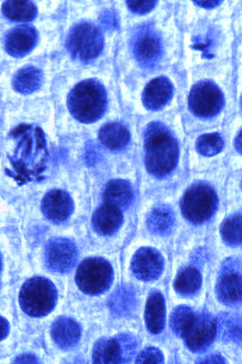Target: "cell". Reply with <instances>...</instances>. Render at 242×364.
<instances>
[{"mask_svg":"<svg viewBox=\"0 0 242 364\" xmlns=\"http://www.w3.org/2000/svg\"><path fill=\"white\" fill-rule=\"evenodd\" d=\"M174 222L172 210L166 205H159L153 208L147 219L149 230L156 235H165L170 231Z\"/></svg>","mask_w":242,"mask_h":364,"instance_id":"d4e9b609","label":"cell"},{"mask_svg":"<svg viewBox=\"0 0 242 364\" xmlns=\"http://www.w3.org/2000/svg\"><path fill=\"white\" fill-rule=\"evenodd\" d=\"M9 136L16 145L13 154L7 156L12 169L5 170V173L19 185L43 179L41 174L46 168L48 152L42 129L30 124H19Z\"/></svg>","mask_w":242,"mask_h":364,"instance_id":"6da1fadb","label":"cell"},{"mask_svg":"<svg viewBox=\"0 0 242 364\" xmlns=\"http://www.w3.org/2000/svg\"><path fill=\"white\" fill-rule=\"evenodd\" d=\"M220 233L224 241L230 246L242 242V215L236 214L226 219L222 223Z\"/></svg>","mask_w":242,"mask_h":364,"instance_id":"83f0119b","label":"cell"},{"mask_svg":"<svg viewBox=\"0 0 242 364\" xmlns=\"http://www.w3.org/2000/svg\"><path fill=\"white\" fill-rule=\"evenodd\" d=\"M218 198L214 189L204 183L191 185L184 193L181 202L183 216L194 224L210 219L217 208Z\"/></svg>","mask_w":242,"mask_h":364,"instance_id":"5b68a950","label":"cell"},{"mask_svg":"<svg viewBox=\"0 0 242 364\" xmlns=\"http://www.w3.org/2000/svg\"><path fill=\"white\" fill-rule=\"evenodd\" d=\"M37 40V32L33 26L20 25L13 28L6 35L4 48L11 56L21 58L33 49Z\"/></svg>","mask_w":242,"mask_h":364,"instance_id":"4fadbf2b","label":"cell"},{"mask_svg":"<svg viewBox=\"0 0 242 364\" xmlns=\"http://www.w3.org/2000/svg\"><path fill=\"white\" fill-rule=\"evenodd\" d=\"M165 358L163 352L158 348L148 347L142 350L137 356L136 364H163Z\"/></svg>","mask_w":242,"mask_h":364,"instance_id":"4dcf8cb0","label":"cell"},{"mask_svg":"<svg viewBox=\"0 0 242 364\" xmlns=\"http://www.w3.org/2000/svg\"><path fill=\"white\" fill-rule=\"evenodd\" d=\"M43 81L42 73L33 66H26L18 70L12 79L14 90L20 94L28 95L37 90Z\"/></svg>","mask_w":242,"mask_h":364,"instance_id":"603a6c76","label":"cell"},{"mask_svg":"<svg viewBox=\"0 0 242 364\" xmlns=\"http://www.w3.org/2000/svg\"><path fill=\"white\" fill-rule=\"evenodd\" d=\"M41 208L45 217L54 223L67 220L73 212L74 204L70 195L64 190L55 189L43 197Z\"/></svg>","mask_w":242,"mask_h":364,"instance_id":"7c38bea8","label":"cell"},{"mask_svg":"<svg viewBox=\"0 0 242 364\" xmlns=\"http://www.w3.org/2000/svg\"><path fill=\"white\" fill-rule=\"evenodd\" d=\"M164 260L160 252L154 248L143 247L133 255L131 271L137 279L149 281L157 279L163 272Z\"/></svg>","mask_w":242,"mask_h":364,"instance_id":"8fae6325","label":"cell"},{"mask_svg":"<svg viewBox=\"0 0 242 364\" xmlns=\"http://www.w3.org/2000/svg\"><path fill=\"white\" fill-rule=\"evenodd\" d=\"M144 162L148 171L157 177L169 174L179 158L177 140L166 128L158 122L148 124L144 133Z\"/></svg>","mask_w":242,"mask_h":364,"instance_id":"7a4b0ae2","label":"cell"},{"mask_svg":"<svg viewBox=\"0 0 242 364\" xmlns=\"http://www.w3.org/2000/svg\"><path fill=\"white\" fill-rule=\"evenodd\" d=\"M1 258H0V270H1Z\"/></svg>","mask_w":242,"mask_h":364,"instance_id":"f35d334b","label":"cell"},{"mask_svg":"<svg viewBox=\"0 0 242 364\" xmlns=\"http://www.w3.org/2000/svg\"><path fill=\"white\" fill-rule=\"evenodd\" d=\"M100 143L112 151L123 149L129 144L130 134L127 128L119 122H109L103 125L98 132Z\"/></svg>","mask_w":242,"mask_h":364,"instance_id":"d6986e66","label":"cell"},{"mask_svg":"<svg viewBox=\"0 0 242 364\" xmlns=\"http://www.w3.org/2000/svg\"><path fill=\"white\" fill-rule=\"evenodd\" d=\"M202 277L199 270L192 266L182 269L176 275L173 283L175 290L183 295L195 293L200 288Z\"/></svg>","mask_w":242,"mask_h":364,"instance_id":"484cf974","label":"cell"},{"mask_svg":"<svg viewBox=\"0 0 242 364\" xmlns=\"http://www.w3.org/2000/svg\"><path fill=\"white\" fill-rule=\"evenodd\" d=\"M241 133H239V134L238 135V137L236 138V146L237 149H238L239 150V151H241V139H240V138L241 137V135H240V134Z\"/></svg>","mask_w":242,"mask_h":364,"instance_id":"74e56055","label":"cell"},{"mask_svg":"<svg viewBox=\"0 0 242 364\" xmlns=\"http://www.w3.org/2000/svg\"><path fill=\"white\" fill-rule=\"evenodd\" d=\"M198 153L204 156H214L224 147L223 139L217 132L205 133L198 136L196 142Z\"/></svg>","mask_w":242,"mask_h":364,"instance_id":"f1b7e54d","label":"cell"},{"mask_svg":"<svg viewBox=\"0 0 242 364\" xmlns=\"http://www.w3.org/2000/svg\"><path fill=\"white\" fill-rule=\"evenodd\" d=\"M114 273L110 264L98 257H89L78 265L75 274L76 282L80 290L90 295L100 294L111 286Z\"/></svg>","mask_w":242,"mask_h":364,"instance_id":"8992f818","label":"cell"},{"mask_svg":"<svg viewBox=\"0 0 242 364\" xmlns=\"http://www.w3.org/2000/svg\"><path fill=\"white\" fill-rule=\"evenodd\" d=\"M130 299V292L125 288L121 287L112 296L109 301L110 307L117 313L124 314L129 308Z\"/></svg>","mask_w":242,"mask_h":364,"instance_id":"f546056e","label":"cell"},{"mask_svg":"<svg viewBox=\"0 0 242 364\" xmlns=\"http://www.w3.org/2000/svg\"><path fill=\"white\" fill-rule=\"evenodd\" d=\"M210 43L211 42L209 41H208L207 43L204 45L196 44L193 46V48L195 49L203 50L206 47H208Z\"/></svg>","mask_w":242,"mask_h":364,"instance_id":"8d00e7d4","label":"cell"},{"mask_svg":"<svg viewBox=\"0 0 242 364\" xmlns=\"http://www.w3.org/2000/svg\"><path fill=\"white\" fill-rule=\"evenodd\" d=\"M216 331V320L212 315L207 313L196 314L183 338L190 350L199 352L211 345Z\"/></svg>","mask_w":242,"mask_h":364,"instance_id":"30bf717a","label":"cell"},{"mask_svg":"<svg viewBox=\"0 0 242 364\" xmlns=\"http://www.w3.org/2000/svg\"><path fill=\"white\" fill-rule=\"evenodd\" d=\"M222 0H194L197 6L206 9H211L220 5Z\"/></svg>","mask_w":242,"mask_h":364,"instance_id":"d590c367","label":"cell"},{"mask_svg":"<svg viewBox=\"0 0 242 364\" xmlns=\"http://www.w3.org/2000/svg\"><path fill=\"white\" fill-rule=\"evenodd\" d=\"M107 103L103 85L95 79L80 81L71 90L67 105L71 115L78 122L91 124L104 115Z\"/></svg>","mask_w":242,"mask_h":364,"instance_id":"3957f363","label":"cell"},{"mask_svg":"<svg viewBox=\"0 0 242 364\" xmlns=\"http://www.w3.org/2000/svg\"><path fill=\"white\" fill-rule=\"evenodd\" d=\"M10 326L8 321L0 316V341L4 339L8 335Z\"/></svg>","mask_w":242,"mask_h":364,"instance_id":"e575fe53","label":"cell"},{"mask_svg":"<svg viewBox=\"0 0 242 364\" xmlns=\"http://www.w3.org/2000/svg\"><path fill=\"white\" fill-rule=\"evenodd\" d=\"M165 298L159 291L152 292L147 298L144 311V320L148 330L157 334L163 330L165 324Z\"/></svg>","mask_w":242,"mask_h":364,"instance_id":"2e32d148","label":"cell"},{"mask_svg":"<svg viewBox=\"0 0 242 364\" xmlns=\"http://www.w3.org/2000/svg\"><path fill=\"white\" fill-rule=\"evenodd\" d=\"M225 358L220 355H212L198 361V364H225Z\"/></svg>","mask_w":242,"mask_h":364,"instance_id":"d6a6232c","label":"cell"},{"mask_svg":"<svg viewBox=\"0 0 242 364\" xmlns=\"http://www.w3.org/2000/svg\"><path fill=\"white\" fill-rule=\"evenodd\" d=\"M224 97L218 86L213 82L198 81L191 87L188 98V107L195 116L210 117L220 112L224 105Z\"/></svg>","mask_w":242,"mask_h":364,"instance_id":"ba28073f","label":"cell"},{"mask_svg":"<svg viewBox=\"0 0 242 364\" xmlns=\"http://www.w3.org/2000/svg\"><path fill=\"white\" fill-rule=\"evenodd\" d=\"M102 198L105 203L114 205L122 210L131 204L134 192L130 183L127 181L113 179L105 185Z\"/></svg>","mask_w":242,"mask_h":364,"instance_id":"ac0fdd59","label":"cell"},{"mask_svg":"<svg viewBox=\"0 0 242 364\" xmlns=\"http://www.w3.org/2000/svg\"><path fill=\"white\" fill-rule=\"evenodd\" d=\"M123 222L122 210L104 203L93 214L91 222L93 229L99 234L110 235L118 230Z\"/></svg>","mask_w":242,"mask_h":364,"instance_id":"9a60e30c","label":"cell"},{"mask_svg":"<svg viewBox=\"0 0 242 364\" xmlns=\"http://www.w3.org/2000/svg\"><path fill=\"white\" fill-rule=\"evenodd\" d=\"M3 15L15 22H28L33 20L37 14L35 5L30 0H6L1 6Z\"/></svg>","mask_w":242,"mask_h":364,"instance_id":"cb8c5ba5","label":"cell"},{"mask_svg":"<svg viewBox=\"0 0 242 364\" xmlns=\"http://www.w3.org/2000/svg\"><path fill=\"white\" fill-rule=\"evenodd\" d=\"M119 340L113 337H105L99 339L94 344L92 349V361L95 364H120L123 361L124 347Z\"/></svg>","mask_w":242,"mask_h":364,"instance_id":"e0dca14e","label":"cell"},{"mask_svg":"<svg viewBox=\"0 0 242 364\" xmlns=\"http://www.w3.org/2000/svg\"><path fill=\"white\" fill-rule=\"evenodd\" d=\"M57 291L49 279L34 276L26 280L21 286L18 301L22 310L32 317H42L48 314L57 301Z\"/></svg>","mask_w":242,"mask_h":364,"instance_id":"277c9868","label":"cell"},{"mask_svg":"<svg viewBox=\"0 0 242 364\" xmlns=\"http://www.w3.org/2000/svg\"><path fill=\"white\" fill-rule=\"evenodd\" d=\"M77 258L76 246L71 240L63 237L50 239L46 244L45 259L47 266L58 273H65L76 265Z\"/></svg>","mask_w":242,"mask_h":364,"instance_id":"9c48e42d","label":"cell"},{"mask_svg":"<svg viewBox=\"0 0 242 364\" xmlns=\"http://www.w3.org/2000/svg\"><path fill=\"white\" fill-rule=\"evenodd\" d=\"M51 336L60 347L67 348L73 347L79 340L80 330L73 319L61 317L55 321L51 328Z\"/></svg>","mask_w":242,"mask_h":364,"instance_id":"ffe728a7","label":"cell"},{"mask_svg":"<svg viewBox=\"0 0 242 364\" xmlns=\"http://www.w3.org/2000/svg\"><path fill=\"white\" fill-rule=\"evenodd\" d=\"M37 360L36 357L29 353H25L19 355L15 360V364H36Z\"/></svg>","mask_w":242,"mask_h":364,"instance_id":"836d02e7","label":"cell"},{"mask_svg":"<svg viewBox=\"0 0 242 364\" xmlns=\"http://www.w3.org/2000/svg\"><path fill=\"white\" fill-rule=\"evenodd\" d=\"M104 46V39L100 30L95 25L82 22L70 31L66 47L71 55L81 60H89L98 56Z\"/></svg>","mask_w":242,"mask_h":364,"instance_id":"52a82bcc","label":"cell"},{"mask_svg":"<svg viewBox=\"0 0 242 364\" xmlns=\"http://www.w3.org/2000/svg\"><path fill=\"white\" fill-rule=\"evenodd\" d=\"M160 51L158 38L149 32L140 34L134 44V52L136 58L145 65H151L154 62Z\"/></svg>","mask_w":242,"mask_h":364,"instance_id":"7402d4cb","label":"cell"},{"mask_svg":"<svg viewBox=\"0 0 242 364\" xmlns=\"http://www.w3.org/2000/svg\"><path fill=\"white\" fill-rule=\"evenodd\" d=\"M216 291L218 298L223 303L232 305L242 299V277L238 273H226L218 280Z\"/></svg>","mask_w":242,"mask_h":364,"instance_id":"44dd1931","label":"cell"},{"mask_svg":"<svg viewBox=\"0 0 242 364\" xmlns=\"http://www.w3.org/2000/svg\"><path fill=\"white\" fill-rule=\"evenodd\" d=\"M173 86L168 78L160 76L151 80L145 86L142 101L148 110L157 111L162 109L171 99Z\"/></svg>","mask_w":242,"mask_h":364,"instance_id":"5bb4252c","label":"cell"},{"mask_svg":"<svg viewBox=\"0 0 242 364\" xmlns=\"http://www.w3.org/2000/svg\"><path fill=\"white\" fill-rule=\"evenodd\" d=\"M193 310L186 305H179L171 312L169 317V326L178 337L183 338L195 316Z\"/></svg>","mask_w":242,"mask_h":364,"instance_id":"4316f807","label":"cell"},{"mask_svg":"<svg viewBox=\"0 0 242 364\" xmlns=\"http://www.w3.org/2000/svg\"><path fill=\"white\" fill-rule=\"evenodd\" d=\"M157 0H127L129 9L138 14H145L151 11L155 6Z\"/></svg>","mask_w":242,"mask_h":364,"instance_id":"1f68e13d","label":"cell"}]
</instances>
